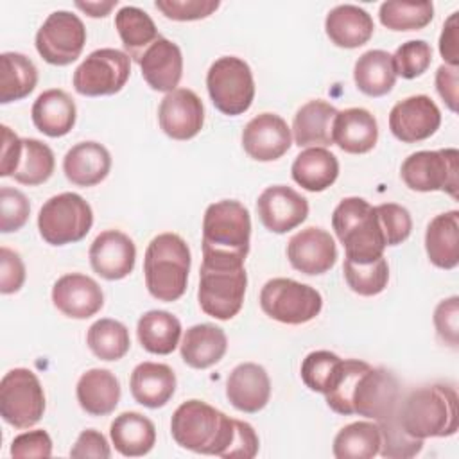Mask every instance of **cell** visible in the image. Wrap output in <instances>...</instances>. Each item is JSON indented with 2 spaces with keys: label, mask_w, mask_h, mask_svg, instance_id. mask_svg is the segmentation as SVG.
<instances>
[{
  "label": "cell",
  "mask_w": 459,
  "mask_h": 459,
  "mask_svg": "<svg viewBox=\"0 0 459 459\" xmlns=\"http://www.w3.org/2000/svg\"><path fill=\"white\" fill-rule=\"evenodd\" d=\"M72 457H99V459H108L111 455L109 445L106 437L95 430V429H86L79 434L75 445L70 450Z\"/></svg>",
  "instance_id": "obj_54"
},
{
  "label": "cell",
  "mask_w": 459,
  "mask_h": 459,
  "mask_svg": "<svg viewBox=\"0 0 459 459\" xmlns=\"http://www.w3.org/2000/svg\"><path fill=\"white\" fill-rule=\"evenodd\" d=\"M52 303L66 317L88 319L104 305L100 285L81 273H70L57 278L52 287Z\"/></svg>",
  "instance_id": "obj_20"
},
{
  "label": "cell",
  "mask_w": 459,
  "mask_h": 459,
  "mask_svg": "<svg viewBox=\"0 0 459 459\" xmlns=\"http://www.w3.org/2000/svg\"><path fill=\"white\" fill-rule=\"evenodd\" d=\"M378 18L389 30H420L434 18L432 2H384L378 9Z\"/></svg>",
  "instance_id": "obj_42"
},
{
  "label": "cell",
  "mask_w": 459,
  "mask_h": 459,
  "mask_svg": "<svg viewBox=\"0 0 459 459\" xmlns=\"http://www.w3.org/2000/svg\"><path fill=\"white\" fill-rule=\"evenodd\" d=\"M341 364L342 359L332 351H310L301 362V380L310 391L326 394L339 377Z\"/></svg>",
  "instance_id": "obj_44"
},
{
  "label": "cell",
  "mask_w": 459,
  "mask_h": 459,
  "mask_svg": "<svg viewBox=\"0 0 459 459\" xmlns=\"http://www.w3.org/2000/svg\"><path fill=\"white\" fill-rule=\"evenodd\" d=\"M86 344L90 351L100 360H118L122 359L131 346L129 330L117 319H99L95 321L86 333Z\"/></svg>",
  "instance_id": "obj_40"
},
{
  "label": "cell",
  "mask_w": 459,
  "mask_h": 459,
  "mask_svg": "<svg viewBox=\"0 0 459 459\" xmlns=\"http://www.w3.org/2000/svg\"><path fill=\"white\" fill-rule=\"evenodd\" d=\"M131 394L136 403L158 409L169 403L176 391V375L161 362H140L129 378Z\"/></svg>",
  "instance_id": "obj_26"
},
{
  "label": "cell",
  "mask_w": 459,
  "mask_h": 459,
  "mask_svg": "<svg viewBox=\"0 0 459 459\" xmlns=\"http://www.w3.org/2000/svg\"><path fill=\"white\" fill-rule=\"evenodd\" d=\"M325 396L326 405L337 414H359L380 421L398 409L400 384L385 368H373L364 360L346 359L341 364L333 387Z\"/></svg>",
  "instance_id": "obj_1"
},
{
  "label": "cell",
  "mask_w": 459,
  "mask_h": 459,
  "mask_svg": "<svg viewBox=\"0 0 459 459\" xmlns=\"http://www.w3.org/2000/svg\"><path fill=\"white\" fill-rule=\"evenodd\" d=\"M332 226L344 246V258L353 262H371L384 256L385 240L375 206L366 199H342L332 213Z\"/></svg>",
  "instance_id": "obj_6"
},
{
  "label": "cell",
  "mask_w": 459,
  "mask_h": 459,
  "mask_svg": "<svg viewBox=\"0 0 459 459\" xmlns=\"http://www.w3.org/2000/svg\"><path fill=\"white\" fill-rule=\"evenodd\" d=\"M111 169L109 151L97 142L75 143L63 158V172L75 186H95Z\"/></svg>",
  "instance_id": "obj_25"
},
{
  "label": "cell",
  "mask_w": 459,
  "mask_h": 459,
  "mask_svg": "<svg viewBox=\"0 0 459 459\" xmlns=\"http://www.w3.org/2000/svg\"><path fill=\"white\" fill-rule=\"evenodd\" d=\"M457 14L452 13L448 20L443 23V30L439 36V54L448 66L459 65V23Z\"/></svg>",
  "instance_id": "obj_56"
},
{
  "label": "cell",
  "mask_w": 459,
  "mask_h": 459,
  "mask_svg": "<svg viewBox=\"0 0 459 459\" xmlns=\"http://www.w3.org/2000/svg\"><path fill=\"white\" fill-rule=\"evenodd\" d=\"M131 74V57L117 48H97L75 68L72 82L79 95L100 97L118 93Z\"/></svg>",
  "instance_id": "obj_13"
},
{
  "label": "cell",
  "mask_w": 459,
  "mask_h": 459,
  "mask_svg": "<svg viewBox=\"0 0 459 459\" xmlns=\"http://www.w3.org/2000/svg\"><path fill=\"white\" fill-rule=\"evenodd\" d=\"M332 140L348 154L369 152L378 140L377 118L364 108H348L337 111Z\"/></svg>",
  "instance_id": "obj_24"
},
{
  "label": "cell",
  "mask_w": 459,
  "mask_h": 459,
  "mask_svg": "<svg viewBox=\"0 0 459 459\" xmlns=\"http://www.w3.org/2000/svg\"><path fill=\"white\" fill-rule=\"evenodd\" d=\"M170 432L186 450L224 457L235 434V420L206 402L188 400L174 411Z\"/></svg>",
  "instance_id": "obj_4"
},
{
  "label": "cell",
  "mask_w": 459,
  "mask_h": 459,
  "mask_svg": "<svg viewBox=\"0 0 459 459\" xmlns=\"http://www.w3.org/2000/svg\"><path fill=\"white\" fill-rule=\"evenodd\" d=\"M11 455L18 459L25 457H50L52 439L47 430H29L16 436L11 443Z\"/></svg>",
  "instance_id": "obj_51"
},
{
  "label": "cell",
  "mask_w": 459,
  "mask_h": 459,
  "mask_svg": "<svg viewBox=\"0 0 459 459\" xmlns=\"http://www.w3.org/2000/svg\"><path fill=\"white\" fill-rule=\"evenodd\" d=\"M396 418L402 429L416 439L454 436L459 429L457 393L446 384L412 389L398 402Z\"/></svg>",
  "instance_id": "obj_3"
},
{
  "label": "cell",
  "mask_w": 459,
  "mask_h": 459,
  "mask_svg": "<svg viewBox=\"0 0 459 459\" xmlns=\"http://www.w3.org/2000/svg\"><path fill=\"white\" fill-rule=\"evenodd\" d=\"M93 224L91 206L74 192H63L39 208L38 230L50 246H66L82 240Z\"/></svg>",
  "instance_id": "obj_8"
},
{
  "label": "cell",
  "mask_w": 459,
  "mask_h": 459,
  "mask_svg": "<svg viewBox=\"0 0 459 459\" xmlns=\"http://www.w3.org/2000/svg\"><path fill=\"white\" fill-rule=\"evenodd\" d=\"M91 269L104 280L115 281L126 278L136 262L134 242L118 230H106L95 237L90 246Z\"/></svg>",
  "instance_id": "obj_21"
},
{
  "label": "cell",
  "mask_w": 459,
  "mask_h": 459,
  "mask_svg": "<svg viewBox=\"0 0 459 459\" xmlns=\"http://www.w3.org/2000/svg\"><path fill=\"white\" fill-rule=\"evenodd\" d=\"M353 81L357 88L368 97L387 95L396 82L391 54L378 48L364 52L355 61Z\"/></svg>",
  "instance_id": "obj_37"
},
{
  "label": "cell",
  "mask_w": 459,
  "mask_h": 459,
  "mask_svg": "<svg viewBox=\"0 0 459 459\" xmlns=\"http://www.w3.org/2000/svg\"><path fill=\"white\" fill-rule=\"evenodd\" d=\"M190 247L176 233H160L154 237L143 258L145 287L158 301H176L186 290L190 273Z\"/></svg>",
  "instance_id": "obj_5"
},
{
  "label": "cell",
  "mask_w": 459,
  "mask_h": 459,
  "mask_svg": "<svg viewBox=\"0 0 459 459\" xmlns=\"http://www.w3.org/2000/svg\"><path fill=\"white\" fill-rule=\"evenodd\" d=\"M138 65L142 70V77L156 91H174L183 75L181 50L174 41L163 36H160L143 52Z\"/></svg>",
  "instance_id": "obj_23"
},
{
  "label": "cell",
  "mask_w": 459,
  "mask_h": 459,
  "mask_svg": "<svg viewBox=\"0 0 459 459\" xmlns=\"http://www.w3.org/2000/svg\"><path fill=\"white\" fill-rule=\"evenodd\" d=\"M226 396L237 411L247 414L262 411L271 398L267 371L255 362L238 364L226 380Z\"/></svg>",
  "instance_id": "obj_22"
},
{
  "label": "cell",
  "mask_w": 459,
  "mask_h": 459,
  "mask_svg": "<svg viewBox=\"0 0 459 459\" xmlns=\"http://www.w3.org/2000/svg\"><path fill=\"white\" fill-rule=\"evenodd\" d=\"M337 109L321 99L303 104L292 120V136L299 147L332 145V129Z\"/></svg>",
  "instance_id": "obj_30"
},
{
  "label": "cell",
  "mask_w": 459,
  "mask_h": 459,
  "mask_svg": "<svg viewBox=\"0 0 459 459\" xmlns=\"http://www.w3.org/2000/svg\"><path fill=\"white\" fill-rule=\"evenodd\" d=\"M247 274L244 265L201 264L197 299L201 310L219 321L235 317L244 303Z\"/></svg>",
  "instance_id": "obj_7"
},
{
  "label": "cell",
  "mask_w": 459,
  "mask_h": 459,
  "mask_svg": "<svg viewBox=\"0 0 459 459\" xmlns=\"http://www.w3.org/2000/svg\"><path fill=\"white\" fill-rule=\"evenodd\" d=\"M206 88L212 104L230 117L246 113L255 99L253 72L244 59L235 56H222L212 63Z\"/></svg>",
  "instance_id": "obj_9"
},
{
  "label": "cell",
  "mask_w": 459,
  "mask_h": 459,
  "mask_svg": "<svg viewBox=\"0 0 459 459\" xmlns=\"http://www.w3.org/2000/svg\"><path fill=\"white\" fill-rule=\"evenodd\" d=\"M86 43L82 20L70 11H54L36 32L38 54L54 66L74 63Z\"/></svg>",
  "instance_id": "obj_14"
},
{
  "label": "cell",
  "mask_w": 459,
  "mask_h": 459,
  "mask_svg": "<svg viewBox=\"0 0 459 459\" xmlns=\"http://www.w3.org/2000/svg\"><path fill=\"white\" fill-rule=\"evenodd\" d=\"M342 273L348 287L359 296L380 294L389 280V265L384 256L371 262H353L344 258Z\"/></svg>",
  "instance_id": "obj_43"
},
{
  "label": "cell",
  "mask_w": 459,
  "mask_h": 459,
  "mask_svg": "<svg viewBox=\"0 0 459 459\" xmlns=\"http://www.w3.org/2000/svg\"><path fill=\"white\" fill-rule=\"evenodd\" d=\"M136 335L145 351L169 355L179 344L181 323L167 310H149L138 319Z\"/></svg>",
  "instance_id": "obj_36"
},
{
  "label": "cell",
  "mask_w": 459,
  "mask_h": 459,
  "mask_svg": "<svg viewBox=\"0 0 459 459\" xmlns=\"http://www.w3.org/2000/svg\"><path fill=\"white\" fill-rule=\"evenodd\" d=\"M2 154H0V176L13 178L20 156H22V138L11 131V127L2 126Z\"/></svg>",
  "instance_id": "obj_55"
},
{
  "label": "cell",
  "mask_w": 459,
  "mask_h": 459,
  "mask_svg": "<svg viewBox=\"0 0 459 459\" xmlns=\"http://www.w3.org/2000/svg\"><path fill=\"white\" fill-rule=\"evenodd\" d=\"M45 412V393L39 378L27 368H14L0 382V414L14 429L36 425Z\"/></svg>",
  "instance_id": "obj_12"
},
{
  "label": "cell",
  "mask_w": 459,
  "mask_h": 459,
  "mask_svg": "<svg viewBox=\"0 0 459 459\" xmlns=\"http://www.w3.org/2000/svg\"><path fill=\"white\" fill-rule=\"evenodd\" d=\"M30 115L39 133L50 138H59L68 134L75 126L77 108L66 91L52 88L38 95Z\"/></svg>",
  "instance_id": "obj_27"
},
{
  "label": "cell",
  "mask_w": 459,
  "mask_h": 459,
  "mask_svg": "<svg viewBox=\"0 0 459 459\" xmlns=\"http://www.w3.org/2000/svg\"><path fill=\"white\" fill-rule=\"evenodd\" d=\"M429 260L439 269H454L459 264V212L436 215L425 231Z\"/></svg>",
  "instance_id": "obj_32"
},
{
  "label": "cell",
  "mask_w": 459,
  "mask_h": 459,
  "mask_svg": "<svg viewBox=\"0 0 459 459\" xmlns=\"http://www.w3.org/2000/svg\"><path fill=\"white\" fill-rule=\"evenodd\" d=\"M382 434L377 421H353L342 427L333 439L337 459H371L380 452Z\"/></svg>",
  "instance_id": "obj_39"
},
{
  "label": "cell",
  "mask_w": 459,
  "mask_h": 459,
  "mask_svg": "<svg viewBox=\"0 0 459 459\" xmlns=\"http://www.w3.org/2000/svg\"><path fill=\"white\" fill-rule=\"evenodd\" d=\"M109 436L115 450L126 457H142L156 443L154 423L134 411L118 414L109 427Z\"/></svg>",
  "instance_id": "obj_33"
},
{
  "label": "cell",
  "mask_w": 459,
  "mask_h": 459,
  "mask_svg": "<svg viewBox=\"0 0 459 459\" xmlns=\"http://www.w3.org/2000/svg\"><path fill=\"white\" fill-rule=\"evenodd\" d=\"M251 217L235 199L210 204L203 217V262L215 265H244L249 253Z\"/></svg>",
  "instance_id": "obj_2"
},
{
  "label": "cell",
  "mask_w": 459,
  "mask_h": 459,
  "mask_svg": "<svg viewBox=\"0 0 459 459\" xmlns=\"http://www.w3.org/2000/svg\"><path fill=\"white\" fill-rule=\"evenodd\" d=\"M380 427V434H382V445H380V455L384 457H393V459H407V457H414L416 454L421 452L423 448V439H416L412 436H409L402 425L398 423L396 418V411L377 421Z\"/></svg>",
  "instance_id": "obj_45"
},
{
  "label": "cell",
  "mask_w": 459,
  "mask_h": 459,
  "mask_svg": "<svg viewBox=\"0 0 459 459\" xmlns=\"http://www.w3.org/2000/svg\"><path fill=\"white\" fill-rule=\"evenodd\" d=\"M434 326L439 335V339L457 348L459 344V298L452 296L437 303L434 310Z\"/></svg>",
  "instance_id": "obj_50"
},
{
  "label": "cell",
  "mask_w": 459,
  "mask_h": 459,
  "mask_svg": "<svg viewBox=\"0 0 459 459\" xmlns=\"http://www.w3.org/2000/svg\"><path fill=\"white\" fill-rule=\"evenodd\" d=\"M292 179L308 192H323L332 186L339 176L335 154L325 147H308L301 151L290 169Z\"/></svg>",
  "instance_id": "obj_34"
},
{
  "label": "cell",
  "mask_w": 459,
  "mask_h": 459,
  "mask_svg": "<svg viewBox=\"0 0 459 459\" xmlns=\"http://www.w3.org/2000/svg\"><path fill=\"white\" fill-rule=\"evenodd\" d=\"M377 219L385 240V246H398L412 231V219L407 208L396 203H384L375 206Z\"/></svg>",
  "instance_id": "obj_47"
},
{
  "label": "cell",
  "mask_w": 459,
  "mask_h": 459,
  "mask_svg": "<svg viewBox=\"0 0 459 459\" xmlns=\"http://www.w3.org/2000/svg\"><path fill=\"white\" fill-rule=\"evenodd\" d=\"M441 124V111L429 95H412L391 108L389 129L403 143L430 138Z\"/></svg>",
  "instance_id": "obj_15"
},
{
  "label": "cell",
  "mask_w": 459,
  "mask_h": 459,
  "mask_svg": "<svg viewBox=\"0 0 459 459\" xmlns=\"http://www.w3.org/2000/svg\"><path fill=\"white\" fill-rule=\"evenodd\" d=\"M325 30L335 47L357 48L371 39L375 23L369 13L362 7L342 4L326 14Z\"/></svg>",
  "instance_id": "obj_28"
},
{
  "label": "cell",
  "mask_w": 459,
  "mask_h": 459,
  "mask_svg": "<svg viewBox=\"0 0 459 459\" xmlns=\"http://www.w3.org/2000/svg\"><path fill=\"white\" fill-rule=\"evenodd\" d=\"M403 183L416 192H446L457 199L459 151L454 147L418 151L407 156L400 167Z\"/></svg>",
  "instance_id": "obj_11"
},
{
  "label": "cell",
  "mask_w": 459,
  "mask_h": 459,
  "mask_svg": "<svg viewBox=\"0 0 459 459\" xmlns=\"http://www.w3.org/2000/svg\"><path fill=\"white\" fill-rule=\"evenodd\" d=\"M54 167V152L47 143L36 138H22V156L13 174L14 181L20 185L38 186L50 179Z\"/></svg>",
  "instance_id": "obj_41"
},
{
  "label": "cell",
  "mask_w": 459,
  "mask_h": 459,
  "mask_svg": "<svg viewBox=\"0 0 459 459\" xmlns=\"http://www.w3.org/2000/svg\"><path fill=\"white\" fill-rule=\"evenodd\" d=\"M115 29L122 39L126 54L140 63L143 52L160 38L152 18L140 7L124 5L115 14Z\"/></svg>",
  "instance_id": "obj_35"
},
{
  "label": "cell",
  "mask_w": 459,
  "mask_h": 459,
  "mask_svg": "<svg viewBox=\"0 0 459 459\" xmlns=\"http://www.w3.org/2000/svg\"><path fill=\"white\" fill-rule=\"evenodd\" d=\"M117 4H118L117 0H109V2H75V5L91 18L108 16L111 13V9L117 7Z\"/></svg>",
  "instance_id": "obj_58"
},
{
  "label": "cell",
  "mask_w": 459,
  "mask_h": 459,
  "mask_svg": "<svg viewBox=\"0 0 459 459\" xmlns=\"http://www.w3.org/2000/svg\"><path fill=\"white\" fill-rule=\"evenodd\" d=\"M38 84L36 65L20 52L0 56V102L9 104L25 99Z\"/></svg>",
  "instance_id": "obj_38"
},
{
  "label": "cell",
  "mask_w": 459,
  "mask_h": 459,
  "mask_svg": "<svg viewBox=\"0 0 459 459\" xmlns=\"http://www.w3.org/2000/svg\"><path fill=\"white\" fill-rule=\"evenodd\" d=\"M287 258L290 265L303 274H325L335 265L337 246L326 230L310 226L290 237Z\"/></svg>",
  "instance_id": "obj_18"
},
{
  "label": "cell",
  "mask_w": 459,
  "mask_h": 459,
  "mask_svg": "<svg viewBox=\"0 0 459 459\" xmlns=\"http://www.w3.org/2000/svg\"><path fill=\"white\" fill-rule=\"evenodd\" d=\"M30 213L29 199L23 192L2 186L0 188V231L11 233L25 226Z\"/></svg>",
  "instance_id": "obj_48"
},
{
  "label": "cell",
  "mask_w": 459,
  "mask_h": 459,
  "mask_svg": "<svg viewBox=\"0 0 459 459\" xmlns=\"http://www.w3.org/2000/svg\"><path fill=\"white\" fill-rule=\"evenodd\" d=\"M25 265L20 255L5 246L0 247V292L14 294L23 287Z\"/></svg>",
  "instance_id": "obj_52"
},
{
  "label": "cell",
  "mask_w": 459,
  "mask_h": 459,
  "mask_svg": "<svg viewBox=\"0 0 459 459\" xmlns=\"http://www.w3.org/2000/svg\"><path fill=\"white\" fill-rule=\"evenodd\" d=\"M217 0H156L154 7L163 13L165 18L176 22H192L208 18L219 9Z\"/></svg>",
  "instance_id": "obj_49"
},
{
  "label": "cell",
  "mask_w": 459,
  "mask_h": 459,
  "mask_svg": "<svg viewBox=\"0 0 459 459\" xmlns=\"http://www.w3.org/2000/svg\"><path fill=\"white\" fill-rule=\"evenodd\" d=\"M258 454V436L247 421L235 420V434L224 459H253Z\"/></svg>",
  "instance_id": "obj_53"
},
{
  "label": "cell",
  "mask_w": 459,
  "mask_h": 459,
  "mask_svg": "<svg viewBox=\"0 0 459 459\" xmlns=\"http://www.w3.org/2000/svg\"><path fill=\"white\" fill-rule=\"evenodd\" d=\"M457 66L441 65L436 72V90L445 100L450 111H457V86H459Z\"/></svg>",
  "instance_id": "obj_57"
},
{
  "label": "cell",
  "mask_w": 459,
  "mask_h": 459,
  "mask_svg": "<svg viewBox=\"0 0 459 459\" xmlns=\"http://www.w3.org/2000/svg\"><path fill=\"white\" fill-rule=\"evenodd\" d=\"M292 143L287 122L274 113H260L251 118L242 131V147L256 161H274L281 158Z\"/></svg>",
  "instance_id": "obj_19"
},
{
  "label": "cell",
  "mask_w": 459,
  "mask_h": 459,
  "mask_svg": "<svg viewBox=\"0 0 459 459\" xmlns=\"http://www.w3.org/2000/svg\"><path fill=\"white\" fill-rule=\"evenodd\" d=\"M75 394L84 412L90 416H106L120 402V382L109 369L93 368L81 375Z\"/></svg>",
  "instance_id": "obj_29"
},
{
  "label": "cell",
  "mask_w": 459,
  "mask_h": 459,
  "mask_svg": "<svg viewBox=\"0 0 459 459\" xmlns=\"http://www.w3.org/2000/svg\"><path fill=\"white\" fill-rule=\"evenodd\" d=\"M158 122L169 138L190 140L197 136L204 124L203 100L188 88H176L161 99Z\"/></svg>",
  "instance_id": "obj_16"
},
{
  "label": "cell",
  "mask_w": 459,
  "mask_h": 459,
  "mask_svg": "<svg viewBox=\"0 0 459 459\" xmlns=\"http://www.w3.org/2000/svg\"><path fill=\"white\" fill-rule=\"evenodd\" d=\"M260 307L265 316L283 325H303L319 316L321 294L290 278H273L260 290Z\"/></svg>",
  "instance_id": "obj_10"
},
{
  "label": "cell",
  "mask_w": 459,
  "mask_h": 459,
  "mask_svg": "<svg viewBox=\"0 0 459 459\" xmlns=\"http://www.w3.org/2000/svg\"><path fill=\"white\" fill-rule=\"evenodd\" d=\"M179 350L186 366L194 369H206L224 357L228 339L222 328L210 323H201L185 332Z\"/></svg>",
  "instance_id": "obj_31"
},
{
  "label": "cell",
  "mask_w": 459,
  "mask_h": 459,
  "mask_svg": "<svg viewBox=\"0 0 459 459\" xmlns=\"http://www.w3.org/2000/svg\"><path fill=\"white\" fill-rule=\"evenodd\" d=\"M391 57L396 75L403 79H416L429 70L432 63V48L423 39H411L402 43Z\"/></svg>",
  "instance_id": "obj_46"
},
{
  "label": "cell",
  "mask_w": 459,
  "mask_h": 459,
  "mask_svg": "<svg viewBox=\"0 0 459 459\" xmlns=\"http://www.w3.org/2000/svg\"><path fill=\"white\" fill-rule=\"evenodd\" d=\"M260 222L273 233H287L298 228L308 215V201L285 185L267 186L256 201Z\"/></svg>",
  "instance_id": "obj_17"
}]
</instances>
